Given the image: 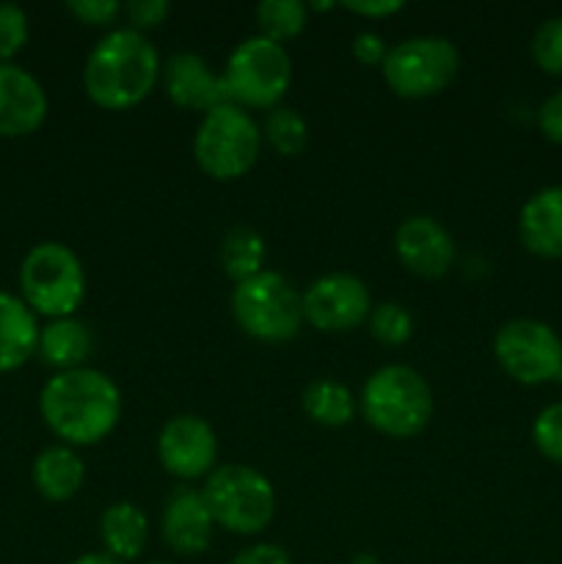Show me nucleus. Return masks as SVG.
<instances>
[{
    "label": "nucleus",
    "mask_w": 562,
    "mask_h": 564,
    "mask_svg": "<svg viewBox=\"0 0 562 564\" xmlns=\"http://www.w3.org/2000/svg\"><path fill=\"white\" fill-rule=\"evenodd\" d=\"M262 130L246 108L226 102L202 116L193 135V160L215 182H235L257 165Z\"/></svg>",
    "instance_id": "5"
},
{
    "label": "nucleus",
    "mask_w": 562,
    "mask_h": 564,
    "mask_svg": "<svg viewBox=\"0 0 562 564\" xmlns=\"http://www.w3.org/2000/svg\"><path fill=\"white\" fill-rule=\"evenodd\" d=\"M358 411L380 435L413 438L433 419V389L419 369L408 364H386L364 380Z\"/></svg>",
    "instance_id": "3"
},
{
    "label": "nucleus",
    "mask_w": 562,
    "mask_h": 564,
    "mask_svg": "<svg viewBox=\"0 0 562 564\" xmlns=\"http://www.w3.org/2000/svg\"><path fill=\"white\" fill-rule=\"evenodd\" d=\"M342 9L367 17V20H383V17H395L397 11L406 9V3L402 0H358V3H345Z\"/></svg>",
    "instance_id": "35"
},
{
    "label": "nucleus",
    "mask_w": 562,
    "mask_h": 564,
    "mask_svg": "<svg viewBox=\"0 0 562 564\" xmlns=\"http://www.w3.org/2000/svg\"><path fill=\"white\" fill-rule=\"evenodd\" d=\"M66 11L77 22H86V25L94 28H108L125 14V6L116 3V0H69Z\"/></svg>",
    "instance_id": "30"
},
{
    "label": "nucleus",
    "mask_w": 562,
    "mask_h": 564,
    "mask_svg": "<svg viewBox=\"0 0 562 564\" xmlns=\"http://www.w3.org/2000/svg\"><path fill=\"white\" fill-rule=\"evenodd\" d=\"M237 328L262 345H284L303 328V295L279 270H262L235 284L229 297Z\"/></svg>",
    "instance_id": "4"
},
{
    "label": "nucleus",
    "mask_w": 562,
    "mask_h": 564,
    "mask_svg": "<svg viewBox=\"0 0 562 564\" xmlns=\"http://www.w3.org/2000/svg\"><path fill=\"white\" fill-rule=\"evenodd\" d=\"M218 259L224 273L229 275L235 284L251 279V275L262 273L264 259H268V246L264 237L251 226H231L224 235L218 248Z\"/></svg>",
    "instance_id": "23"
},
{
    "label": "nucleus",
    "mask_w": 562,
    "mask_h": 564,
    "mask_svg": "<svg viewBox=\"0 0 562 564\" xmlns=\"http://www.w3.org/2000/svg\"><path fill=\"white\" fill-rule=\"evenodd\" d=\"M121 391L99 369L80 367L55 372L39 394V413L55 438L66 446H97L121 419Z\"/></svg>",
    "instance_id": "1"
},
{
    "label": "nucleus",
    "mask_w": 562,
    "mask_h": 564,
    "mask_svg": "<svg viewBox=\"0 0 562 564\" xmlns=\"http://www.w3.org/2000/svg\"><path fill=\"white\" fill-rule=\"evenodd\" d=\"M538 127L551 143H562V88L543 99L538 108Z\"/></svg>",
    "instance_id": "33"
},
{
    "label": "nucleus",
    "mask_w": 562,
    "mask_h": 564,
    "mask_svg": "<svg viewBox=\"0 0 562 564\" xmlns=\"http://www.w3.org/2000/svg\"><path fill=\"white\" fill-rule=\"evenodd\" d=\"M160 83L165 88V97L182 110H198L209 113L218 105L229 102L224 75L209 69L207 61L196 53H174L163 64Z\"/></svg>",
    "instance_id": "14"
},
{
    "label": "nucleus",
    "mask_w": 562,
    "mask_h": 564,
    "mask_svg": "<svg viewBox=\"0 0 562 564\" xmlns=\"http://www.w3.org/2000/svg\"><path fill=\"white\" fill-rule=\"evenodd\" d=\"M50 110L47 91L28 69L0 64V138L33 135Z\"/></svg>",
    "instance_id": "15"
},
{
    "label": "nucleus",
    "mask_w": 562,
    "mask_h": 564,
    "mask_svg": "<svg viewBox=\"0 0 562 564\" xmlns=\"http://www.w3.org/2000/svg\"><path fill=\"white\" fill-rule=\"evenodd\" d=\"M36 314L22 297L0 292V375L20 369L39 347Z\"/></svg>",
    "instance_id": "18"
},
{
    "label": "nucleus",
    "mask_w": 562,
    "mask_h": 564,
    "mask_svg": "<svg viewBox=\"0 0 562 564\" xmlns=\"http://www.w3.org/2000/svg\"><path fill=\"white\" fill-rule=\"evenodd\" d=\"M532 441L540 455L551 463H562V402L545 405L532 424Z\"/></svg>",
    "instance_id": "28"
},
{
    "label": "nucleus",
    "mask_w": 562,
    "mask_h": 564,
    "mask_svg": "<svg viewBox=\"0 0 562 564\" xmlns=\"http://www.w3.org/2000/svg\"><path fill=\"white\" fill-rule=\"evenodd\" d=\"M532 58L549 75H562V14L540 22L532 36Z\"/></svg>",
    "instance_id": "27"
},
{
    "label": "nucleus",
    "mask_w": 562,
    "mask_h": 564,
    "mask_svg": "<svg viewBox=\"0 0 562 564\" xmlns=\"http://www.w3.org/2000/svg\"><path fill=\"white\" fill-rule=\"evenodd\" d=\"M36 352L47 367L58 369V372H69V369L86 367L88 356L94 352V334L83 319L77 317H61L50 319L42 330H39V347Z\"/></svg>",
    "instance_id": "21"
},
{
    "label": "nucleus",
    "mask_w": 562,
    "mask_h": 564,
    "mask_svg": "<svg viewBox=\"0 0 562 564\" xmlns=\"http://www.w3.org/2000/svg\"><path fill=\"white\" fill-rule=\"evenodd\" d=\"M262 138L281 158H298L309 143V124L295 108L279 105V108L268 110V116H264Z\"/></svg>",
    "instance_id": "25"
},
{
    "label": "nucleus",
    "mask_w": 562,
    "mask_h": 564,
    "mask_svg": "<svg viewBox=\"0 0 562 564\" xmlns=\"http://www.w3.org/2000/svg\"><path fill=\"white\" fill-rule=\"evenodd\" d=\"M20 292L33 314L50 319L75 317L86 301L80 257L64 242H39L20 264Z\"/></svg>",
    "instance_id": "7"
},
{
    "label": "nucleus",
    "mask_w": 562,
    "mask_h": 564,
    "mask_svg": "<svg viewBox=\"0 0 562 564\" xmlns=\"http://www.w3.org/2000/svg\"><path fill=\"white\" fill-rule=\"evenodd\" d=\"M229 564H292L290 554L275 543H257L242 549Z\"/></svg>",
    "instance_id": "34"
},
{
    "label": "nucleus",
    "mask_w": 562,
    "mask_h": 564,
    "mask_svg": "<svg viewBox=\"0 0 562 564\" xmlns=\"http://www.w3.org/2000/svg\"><path fill=\"white\" fill-rule=\"evenodd\" d=\"M494 358L516 383L543 386L562 380V339L540 319L518 317L501 325L494 336Z\"/></svg>",
    "instance_id": "10"
},
{
    "label": "nucleus",
    "mask_w": 562,
    "mask_h": 564,
    "mask_svg": "<svg viewBox=\"0 0 562 564\" xmlns=\"http://www.w3.org/2000/svg\"><path fill=\"white\" fill-rule=\"evenodd\" d=\"M253 20H257L259 36L284 44L306 31L309 6L301 0H264L253 9Z\"/></svg>",
    "instance_id": "24"
},
{
    "label": "nucleus",
    "mask_w": 562,
    "mask_h": 564,
    "mask_svg": "<svg viewBox=\"0 0 562 564\" xmlns=\"http://www.w3.org/2000/svg\"><path fill=\"white\" fill-rule=\"evenodd\" d=\"M347 564H383V562H380L372 551H358V554L350 556V562Z\"/></svg>",
    "instance_id": "37"
},
{
    "label": "nucleus",
    "mask_w": 562,
    "mask_h": 564,
    "mask_svg": "<svg viewBox=\"0 0 562 564\" xmlns=\"http://www.w3.org/2000/svg\"><path fill=\"white\" fill-rule=\"evenodd\" d=\"M163 540L174 554L198 556L209 549L215 532V521L204 505L202 490L180 488L169 496L160 518Z\"/></svg>",
    "instance_id": "16"
},
{
    "label": "nucleus",
    "mask_w": 562,
    "mask_h": 564,
    "mask_svg": "<svg viewBox=\"0 0 562 564\" xmlns=\"http://www.w3.org/2000/svg\"><path fill=\"white\" fill-rule=\"evenodd\" d=\"M158 460L165 474L182 482L209 477L218 468V435L213 424L196 413L171 416L158 433Z\"/></svg>",
    "instance_id": "12"
},
{
    "label": "nucleus",
    "mask_w": 562,
    "mask_h": 564,
    "mask_svg": "<svg viewBox=\"0 0 562 564\" xmlns=\"http://www.w3.org/2000/svg\"><path fill=\"white\" fill-rule=\"evenodd\" d=\"M518 237L534 257H562V185L532 193L518 215Z\"/></svg>",
    "instance_id": "17"
},
{
    "label": "nucleus",
    "mask_w": 562,
    "mask_h": 564,
    "mask_svg": "<svg viewBox=\"0 0 562 564\" xmlns=\"http://www.w3.org/2000/svg\"><path fill=\"white\" fill-rule=\"evenodd\" d=\"M69 564H121V562L114 560V556H108L102 551V554H83V556H77L75 562H69Z\"/></svg>",
    "instance_id": "36"
},
{
    "label": "nucleus",
    "mask_w": 562,
    "mask_h": 564,
    "mask_svg": "<svg viewBox=\"0 0 562 564\" xmlns=\"http://www.w3.org/2000/svg\"><path fill=\"white\" fill-rule=\"evenodd\" d=\"M350 50H353V58L364 66H383L386 55H389V44H386V39L375 31L356 33V36H353Z\"/></svg>",
    "instance_id": "32"
},
{
    "label": "nucleus",
    "mask_w": 562,
    "mask_h": 564,
    "mask_svg": "<svg viewBox=\"0 0 562 564\" xmlns=\"http://www.w3.org/2000/svg\"><path fill=\"white\" fill-rule=\"evenodd\" d=\"M461 72V53L446 36H411L389 47L380 75L391 94L428 99L446 91Z\"/></svg>",
    "instance_id": "9"
},
{
    "label": "nucleus",
    "mask_w": 562,
    "mask_h": 564,
    "mask_svg": "<svg viewBox=\"0 0 562 564\" xmlns=\"http://www.w3.org/2000/svg\"><path fill=\"white\" fill-rule=\"evenodd\" d=\"M171 14L169 0H132L125 6V17L130 20L132 31L147 33L152 28H160L165 22V17Z\"/></svg>",
    "instance_id": "31"
},
{
    "label": "nucleus",
    "mask_w": 562,
    "mask_h": 564,
    "mask_svg": "<svg viewBox=\"0 0 562 564\" xmlns=\"http://www.w3.org/2000/svg\"><path fill=\"white\" fill-rule=\"evenodd\" d=\"M163 61L147 33L114 28L88 53L83 91L102 110H130L160 83Z\"/></svg>",
    "instance_id": "2"
},
{
    "label": "nucleus",
    "mask_w": 562,
    "mask_h": 564,
    "mask_svg": "<svg viewBox=\"0 0 562 564\" xmlns=\"http://www.w3.org/2000/svg\"><path fill=\"white\" fill-rule=\"evenodd\" d=\"M31 477L39 496L61 505L80 494L83 482H86V463L72 446H47L33 460Z\"/></svg>",
    "instance_id": "19"
},
{
    "label": "nucleus",
    "mask_w": 562,
    "mask_h": 564,
    "mask_svg": "<svg viewBox=\"0 0 562 564\" xmlns=\"http://www.w3.org/2000/svg\"><path fill=\"white\" fill-rule=\"evenodd\" d=\"M229 102L240 108L273 110L279 108L292 83V61L284 44L264 36H248L229 53L220 72Z\"/></svg>",
    "instance_id": "8"
},
{
    "label": "nucleus",
    "mask_w": 562,
    "mask_h": 564,
    "mask_svg": "<svg viewBox=\"0 0 562 564\" xmlns=\"http://www.w3.org/2000/svg\"><path fill=\"white\" fill-rule=\"evenodd\" d=\"M99 540L105 554L121 564L136 562L149 543V518L132 501H114L99 518Z\"/></svg>",
    "instance_id": "20"
},
{
    "label": "nucleus",
    "mask_w": 562,
    "mask_h": 564,
    "mask_svg": "<svg viewBox=\"0 0 562 564\" xmlns=\"http://www.w3.org/2000/svg\"><path fill=\"white\" fill-rule=\"evenodd\" d=\"M369 334L386 347H402L413 336V317L402 303L383 301L369 312Z\"/></svg>",
    "instance_id": "26"
},
{
    "label": "nucleus",
    "mask_w": 562,
    "mask_h": 564,
    "mask_svg": "<svg viewBox=\"0 0 562 564\" xmlns=\"http://www.w3.org/2000/svg\"><path fill=\"white\" fill-rule=\"evenodd\" d=\"M28 14L17 3H0V64H11L28 42Z\"/></svg>",
    "instance_id": "29"
},
{
    "label": "nucleus",
    "mask_w": 562,
    "mask_h": 564,
    "mask_svg": "<svg viewBox=\"0 0 562 564\" xmlns=\"http://www.w3.org/2000/svg\"><path fill=\"white\" fill-rule=\"evenodd\" d=\"M204 505L215 527L240 538L264 532L275 518V490L270 479L246 463H226L207 477Z\"/></svg>",
    "instance_id": "6"
},
{
    "label": "nucleus",
    "mask_w": 562,
    "mask_h": 564,
    "mask_svg": "<svg viewBox=\"0 0 562 564\" xmlns=\"http://www.w3.org/2000/svg\"><path fill=\"white\" fill-rule=\"evenodd\" d=\"M147 564H171V562H163V560H154V562H147Z\"/></svg>",
    "instance_id": "38"
},
{
    "label": "nucleus",
    "mask_w": 562,
    "mask_h": 564,
    "mask_svg": "<svg viewBox=\"0 0 562 564\" xmlns=\"http://www.w3.org/2000/svg\"><path fill=\"white\" fill-rule=\"evenodd\" d=\"M395 253L408 273L419 279H441L452 270L457 248L441 220L411 215L395 231Z\"/></svg>",
    "instance_id": "13"
},
{
    "label": "nucleus",
    "mask_w": 562,
    "mask_h": 564,
    "mask_svg": "<svg viewBox=\"0 0 562 564\" xmlns=\"http://www.w3.org/2000/svg\"><path fill=\"white\" fill-rule=\"evenodd\" d=\"M303 413L320 427H345L353 422L358 411V400L345 383L334 378H317L303 389L301 394Z\"/></svg>",
    "instance_id": "22"
},
{
    "label": "nucleus",
    "mask_w": 562,
    "mask_h": 564,
    "mask_svg": "<svg viewBox=\"0 0 562 564\" xmlns=\"http://www.w3.org/2000/svg\"><path fill=\"white\" fill-rule=\"evenodd\" d=\"M369 312V286L353 273L320 275L303 292V319L320 334H347L361 328Z\"/></svg>",
    "instance_id": "11"
}]
</instances>
